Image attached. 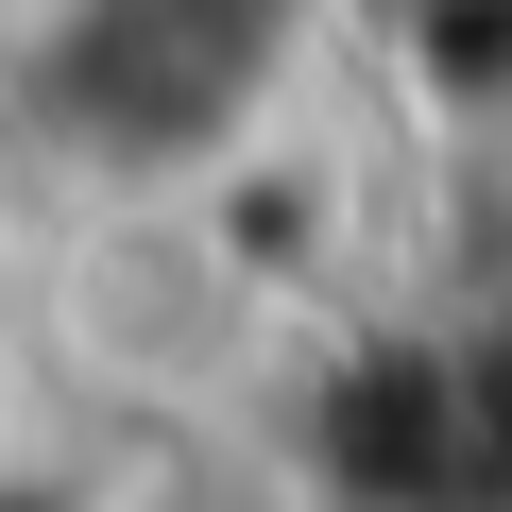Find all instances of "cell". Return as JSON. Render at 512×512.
Returning <instances> with one entry per match:
<instances>
[]
</instances>
